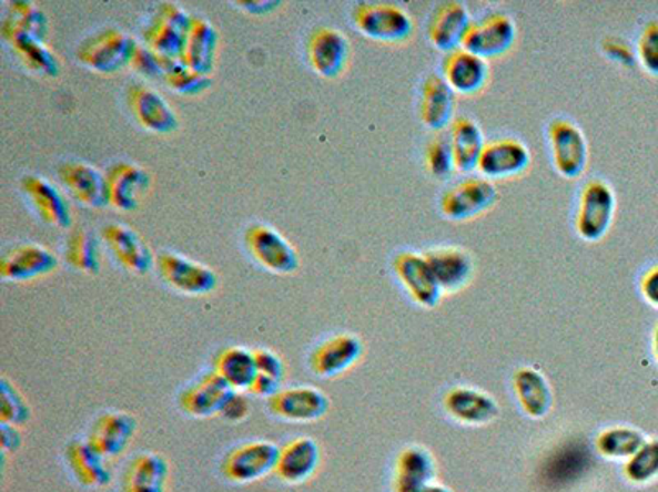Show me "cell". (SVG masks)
<instances>
[{"mask_svg":"<svg viewBox=\"0 0 658 492\" xmlns=\"http://www.w3.org/2000/svg\"><path fill=\"white\" fill-rule=\"evenodd\" d=\"M353 20L354 25L364 37L381 43H405L414 37L415 32L411 13L395 3H357Z\"/></svg>","mask_w":658,"mask_h":492,"instance_id":"obj_1","label":"cell"},{"mask_svg":"<svg viewBox=\"0 0 658 492\" xmlns=\"http://www.w3.org/2000/svg\"><path fill=\"white\" fill-rule=\"evenodd\" d=\"M616 214V194L608 183L591 180L579 194L575 228L579 238L589 244L603 240L611 228Z\"/></svg>","mask_w":658,"mask_h":492,"instance_id":"obj_2","label":"cell"},{"mask_svg":"<svg viewBox=\"0 0 658 492\" xmlns=\"http://www.w3.org/2000/svg\"><path fill=\"white\" fill-rule=\"evenodd\" d=\"M135 43L128 33L118 29H104L81 41L77 58L94 73L112 74L131 64Z\"/></svg>","mask_w":658,"mask_h":492,"instance_id":"obj_3","label":"cell"},{"mask_svg":"<svg viewBox=\"0 0 658 492\" xmlns=\"http://www.w3.org/2000/svg\"><path fill=\"white\" fill-rule=\"evenodd\" d=\"M191 20L193 17L176 3H160L152 20L143 29L145 47L165 60H182Z\"/></svg>","mask_w":658,"mask_h":492,"instance_id":"obj_4","label":"cell"},{"mask_svg":"<svg viewBox=\"0 0 658 492\" xmlns=\"http://www.w3.org/2000/svg\"><path fill=\"white\" fill-rule=\"evenodd\" d=\"M497 203V189L486 177H466L443 193L439 211L453 222L473 221Z\"/></svg>","mask_w":658,"mask_h":492,"instance_id":"obj_5","label":"cell"},{"mask_svg":"<svg viewBox=\"0 0 658 492\" xmlns=\"http://www.w3.org/2000/svg\"><path fill=\"white\" fill-rule=\"evenodd\" d=\"M551 160L565 180H578L588 166V142L578 125L566 119H555L548 125Z\"/></svg>","mask_w":658,"mask_h":492,"instance_id":"obj_6","label":"cell"},{"mask_svg":"<svg viewBox=\"0 0 658 492\" xmlns=\"http://www.w3.org/2000/svg\"><path fill=\"white\" fill-rule=\"evenodd\" d=\"M516 39V22L507 13L493 12L470 23L462 48L487 61L506 54Z\"/></svg>","mask_w":658,"mask_h":492,"instance_id":"obj_7","label":"cell"},{"mask_svg":"<svg viewBox=\"0 0 658 492\" xmlns=\"http://www.w3.org/2000/svg\"><path fill=\"white\" fill-rule=\"evenodd\" d=\"M244 242L249 255L267 271L290 275L298 269L295 248L275 228L264 224L251 225L245 230Z\"/></svg>","mask_w":658,"mask_h":492,"instance_id":"obj_8","label":"cell"},{"mask_svg":"<svg viewBox=\"0 0 658 492\" xmlns=\"http://www.w3.org/2000/svg\"><path fill=\"white\" fill-rule=\"evenodd\" d=\"M156 269L166 285L189 296H204L217 286V276L213 269L191 262L179 253H160L156 256Z\"/></svg>","mask_w":658,"mask_h":492,"instance_id":"obj_9","label":"cell"},{"mask_svg":"<svg viewBox=\"0 0 658 492\" xmlns=\"http://www.w3.org/2000/svg\"><path fill=\"white\" fill-rule=\"evenodd\" d=\"M281 447L272 442H251L237 447L223 461V474L234 483H254L277 468Z\"/></svg>","mask_w":658,"mask_h":492,"instance_id":"obj_10","label":"cell"},{"mask_svg":"<svg viewBox=\"0 0 658 492\" xmlns=\"http://www.w3.org/2000/svg\"><path fill=\"white\" fill-rule=\"evenodd\" d=\"M395 276L405 287L412 299L425 309H433L442 300L443 290L433 276L432 268L426 263L424 255L414 252H401L395 255Z\"/></svg>","mask_w":658,"mask_h":492,"instance_id":"obj_11","label":"cell"},{"mask_svg":"<svg viewBox=\"0 0 658 492\" xmlns=\"http://www.w3.org/2000/svg\"><path fill=\"white\" fill-rule=\"evenodd\" d=\"M532 155L527 146L516 139H497L486 143L477 171L486 180H513L530 167Z\"/></svg>","mask_w":658,"mask_h":492,"instance_id":"obj_12","label":"cell"},{"mask_svg":"<svg viewBox=\"0 0 658 492\" xmlns=\"http://www.w3.org/2000/svg\"><path fill=\"white\" fill-rule=\"evenodd\" d=\"M306 54L310 66L318 76L334 80L343 73L350 60V41L340 30L318 27L310 35Z\"/></svg>","mask_w":658,"mask_h":492,"instance_id":"obj_13","label":"cell"},{"mask_svg":"<svg viewBox=\"0 0 658 492\" xmlns=\"http://www.w3.org/2000/svg\"><path fill=\"white\" fill-rule=\"evenodd\" d=\"M128 105L139 125L153 133H173L179 129V117L172 105L160 92L145 84H131L128 89Z\"/></svg>","mask_w":658,"mask_h":492,"instance_id":"obj_14","label":"cell"},{"mask_svg":"<svg viewBox=\"0 0 658 492\" xmlns=\"http://www.w3.org/2000/svg\"><path fill=\"white\" fill-rule=\"evenodd\" d=\"M269 409L286 422H315L328 412L330 399L313 386H296L269 399Z\"/></svg>","mask_w":658,"mask_h":492,"instance_id":"obj_15","label":"cell"},{"mask_svg":"<svg viewBox=\"0 0 658 492\" xmlns=\"http://www.w3.org/2000/svg\"><path fill=\"white\" fill-rule=\"evenodd\" d=\"M150 187L146 171L132 163H114L105 171L108 205L121 212H132L141 205Z\"/></svg>","mask_w":658,"mask_h":492,"instance_id":"obj_16","label":"cell"},{"mask_svg":"<svg viewBox=\"0 0 658 492\" xmlns=\"http://www.w3.org/2000/svg\"><path fill=\"white\" fill-rule=\"evenodd\" d=\"M443 80L455 94L476 95L489 82V63L465 48L446 53L443 60Z\"/></svg>","mask_w":658,"mask_h":492,"instance_id":"obj_17","label":"cell"},{"mask_svg":"<svg viewBox=\"0 0 658 492\" xmlns=\"http://www.w3.org/2000/svg\"><path fill=\"white\" fill-rule=\"evenodd\" d=\"M57 256L45 246L20 244L3 253L0 259V276L6 281H30L54 271Z\"/></svg>","mask_w":658,"mask_h":492,"instance_id":"obj_18","label":"cell"},{"mask_svg":"<svg viewBox=\"0 0 658 492\" xmlns=\"http://www.w3.org/2000/svg\"><path fill=\"white\" fill-rule=\"evenodd\" d=\"M363 357V341L353 334H340L322 341L313 350L310 365L320 378H336Z\"/></svg>","mask_w":658,"mask_h":492,"instance_id":"obj_19","label":"cell"},{"mask_svg":"<svg viewBox=\"0 0 658 492\" xmlns=\"http://www.w3.org/2000/svg\"><path fill=\"white\" fill-rule=\"evenodd\" d=\"M470 23L473 20H470L465 3L443 2L433 10L432 17H429L426 35L436 50L452 53V51L462 48Z\"/></svg>","mask_w":658,"mask_h":492,"instance_id":"obj_20","label":"cell"},{"mask_svg":"<svg viewBox=\"0 0 658 492\" xmlns=\"http://www.w3.org/2000/svg\"><path fill=\"white\" fill-rule=\"evenodd\" d=\"M424 256L443 294L458 293L473 281L474 262L465 249L442 246L429 249Z\"/></svg>","mask_w":658,"mask_h":492,"instance_id":"obj_21","label":"cell"},{"mask_svg":"<svg viewBox=\"0 0 658 492\" xmlns=\"http://www.w3.org/2000/svg\"><path fill=\"white\" fill-rule=\"evenodd\" d=\"M102 240L115 262L135 275H145L153 265V255L145 242L132 228L109 224L102 228Z\"/></svg>","mask_w":658,"mask_h":492,"instance_id":"obj_22","label":"cell"},{"mask_svg":"<svg viewBox=\"0 0 658 492\" xmlns=\"http://www.w3.org/2000/svg\"><path fill=\"white\" fill-rule=\"evenodd\" d=\"M58 177L78 203L93 208L108 205L105 174L98 167L83 162H67L58 167Z\"/></svg>","mask_w":658,"mask_h":492,"instance_id":"obj_23","label":"cell"},{"mask_svg":"<svg viewBox=\"0 0 658 492\" xmlns=\"http://www.w3.org/2000/svg\"><path fill=\"white\" fill-rule=\"evenodd\" d=\"M138 423L125 412L102 413L91 427L88 443L108 460L124 453L134 439Z\"/></svg>","mask_w":658,"mask_h":492,"instance_id":"obj_24","label":"cell"},{"mask_svg":"<svg viewBox=\"0 0 658 492\" xmlns=\"http://www.w3.org/2000/svg\"><path fill=\"white\" fill-rule=\"evenodd\" d=\"M234 394V389L213 371L191 385L180 398V404L190 416L211 417L223 412Z\"/></svg>","mask_w":658,"mask_h":492,"instance_id":"obj_25","label":"cell"},{"mask_svg":"<svg viewBox=\"0 0 658 492\" xmlns=\"http://www.w3.org/2000/svg\"><path fill=\"white\" fill-rule=\"evenodd\" d=\"M320 460L318 443L310 437H298L282 447L275 474L285 483H305L318 470Z\"/></svg>","mask_w":658,"mask_h":492,"instance_id":"obj_26","label":"cell"},{"mask_svg":"<svg viewBox=\"0 0 658 492\" xmlns=\"http://www.w3.org/2000/svg\"><path fill=\"white\" fill-rule=\"evenodd\" d=\"M20 189L45 224L54 228L70 227V205L53 184L43 177L26 176L20 181Z\"/></svg>","mask_w":658,"mask_h":492,"instance_id":"obj_27","label":"cell"},{"mask_svg":"<svg viewBox=\"0 0 658 492\" xmlns=\"http://www.w3.org/2000/svg\"><path fill=\"white\" fill-rule=\"evenodd\" d=\"M0 32H2V39L12 48L13 53L22 61L27 70L40 74V76H58L60 61L47 47L45 41L7 25H0Z\"/></svg>","mask_w":658,"mask_h":492,"instance_id":"obj_28","label":"cell"},{"mask_svg":"<svg viewBox=\"0 0 658 492\" xmlns=\"http://www.w3.org/2000/svg\"><path fill=\"white\" fill-rule=\"evenodd\" d=\"M456 95L439 74H429L422 84L421 119L426 129L442 132L452 125Z\"/></svg>","mask_w":658,"mask_h":492,"instance_id":"obj_29","label":"cell"},{"mask_svg":"<svg viewBox=\"0 0 658 492\" xmlns=\"http://www.w3.org/2000/svg\"><path fill=\"white\" fill-rule=\"evenodd\" d=\"M217 32L207 20L193 17L183 48L182 63L190 70L207 76L216 61Z\"/></svg>","mask_w":658,"mask_h":492,"instance_id":"obj_30","label":"cell"},{"mask_svg":"<svg viewBox=\"0 0 658 492\" xmlns=\"http://www.w3.org/2000/svg\"><path fill=\"white\" fill-rule=\"evenodd\" d=\"M170 467L159 453H141L129 463L125 470L122 491L124 492H166Z\"/></svg>","mask_w":658,"mask_h":492,"instance_id":"obj_31","label":"cell"},{"mask_svg":"<svg viewBox=\"0 0 658 492\" xmlns=\"http://www.w3.org/2000/svg\"><path fill=\"white\" fill-rule=\"evenodd\" d=\"M445 406L455 419L469 426H483L499 416V406L489 394L463 386L448 392Z\"/></svg>","mask_w":658,"mask_h":492,"instance_id":"obj_32","label":"cell"},{"mask_svg":"<svg viewBox=\"0 0 658 492\" xmlns=\"http://www.w3.org/2000/svg\"><path fill=\"white\" fill-rule=\"evenodd\" d=\"M449 146H452L455 167L462 173H470L477 170L480 155H483L484 142L483 130L476 122L468 117H458L449 125Z\"/></svg>","mask_w":658,"mask_h":492,"instance_id":"obj_33","label":"cell"},{"mask_svg":"<svg viewBox=\"0 0 658 492\" xmlns=\"http://www.w3.org/2000/svg\"><path fill=\"white\" fill-rule=\"evenodd\" d=\"M514 388L522 409L534 417L547 416L554 404L550 385L541 372L534 368H520L514 375Z\"/></svg>","mask_w":658,"mask_h":492,"instance_id":"obj_34","label":"cell"},{"mask_svg":"<svg viewBox=\"0 0 658 492\" xmlns=\"http://www.w3.org/2000/svg\"><path fill=\"white\" fill-rule=\"evenodd\" d=\"M214 371L234 389L239 391H251L259 369L254 351L244 347H230L221 351L214 361Z\"/></svg>","mask_w":658,"mask_h":492,"instance_id":"obj_35","label":"cell"},{"mask_svg":"<svg viewBox=\"0 0 658 492\" xmlns=\"http://www.w3.org/2000/svg\"><path fill=\"white\" fill-rule=\"evenodd\" d=\"M435 478V461L424 449H407L402 451L397 461V476L395 490L397 492H422Z\"/></svg>","mask_w":658,"mask_h":492,"instance_id":"obj_36","label":"cell"},{"mask_svg":"<svg viewBox=\"0 0 658 492\" xmlns=\"http://www.w3.org/2000/svg\"><path fill=\"white\" fill-rule=\"evenodd\" d=\"M68 463L74 478L88 488H101L111 481L105 458L84 442H73L67 450Z\"/></svg>","mask_w":658,"mask_h":492,"instance_id":"obj_37","label":"cell"},{"mask_svg":"<svg viewBox=\"0 0 658 492\" xmlns=\"http://www.w3.org/2000/svg\"><path fill=\"white\" fill-rule=\"evenodd\" d=\"M64 258L68 265L77 271L95 275L101 268V252L93 234L78 228L68 235L64 244Z\"/></svg>","mask_w":658,"mask_h":492,"instance_id":"obj_38","label":"cell"},{"mask_svg":"<svg viewBox=\"0 0 658 492\" xmlns=\"http://www.w3.org/2000/svg\"><path fill=\"white\" fill-rule=\"evenodd\" d=\"M646 437L632 427H613L596 440V449L613 460H629L646 443Z\"/></svg>","mask_w":658,"mask_h":492,"instance_id":"obj_39","label":"cell"},{"mask_svg":"<svg viewBox=\"0 0 658 492\" xmlns=\"http://www.w3.org/2000/svg\"><path fill=\"white\" fill-rule=\"evenodd\" d=\"M2 25L12 27V29L22 30L30 33L36 39L45 41L48 33V20L45 13L32 2H12L7 7L3 16Z\"/></svg>","mask_w":658,"mask_h":492,"instance_id":"obj_40","label":"cell"},{"mask_svg":"<svg viewBox=\"0 0 658 492\" xmlns=\"http://www.w3.org/2000/svg\"><path fill=\"white\" fill-rule=\"evenodd\" d=\"M163 81L170 89L183 95H198L210 88V78L190 70L180 60H169L163 71Z\"/></svg>","mask_w":658,"mask_h":492,"instance_id":"obj_41","label":"cell"},{"mask_svg":"<svg viewBox=\"0 0 658 492\" xmlns=\"http://www.w3.org/2000/svg\"><path fill=\"white\" fill-rule=\"evenodd\" d=\"M627 480L636 484L652 483L658 478V439L647 440L624 467Z\"/></svg>","mask_w":658,"mask_h":492,"instance_id":"obj_42","label":"cell"},{"mask_svg":"<svg viewBox=\"0 0 658 492\" xmlns=\"http://www.w3.org/2000/svg\"><path fill=\"white\" fill-rule=\"evenodd\" d=\"M586 461H588V450L585 447H565L564 450L558 451L551 457L550 464H548V478L555 480L558 476V481L575 480L585 470Z\"/></svg>","mask_w":658,"mask_h":492,"instance_id":"obj_43","label":"cell"},{"mask_svg":"<svg viewBox=\"0 0 658 492\" xmlns=\"http://www.w3.org/2000/svg\"><path fill=\"white\" fill-rule=\"evenodd\" d=\"M0 419L2 423L20 427L30 419V408L23 396L17 391L16 386L7 379L0 382Z\"/></svg>","mask_w":658,"mask_h":492,"instance_id":"obj_44","label":"cell"},{"mask_svg":"<svg viewBox=\"0 0 658 492\" xmlns=\"http://www.w3.org/2000/svg\"><path fill=\"white\" fill-rule=\"evenodd\" d=\"M425 164L432 176L439 177V180L448 177L456 170L449 142H446L442 136L433 139L426 145Z\"/></svg>","mask_w":658,"mask_h":492,"instance_id":"obj_45","label":"cell"},{"mask_svg":"<svg viewBox=\"0 0 658 492\" xmlns=\"http://www.w3.org/2000/svg\"><path fill=\"white\" fill-rule=\"evenodd\" d=\"M637 58L647 73L658 78V22L647 23L637 43Z\"/></svg>","mask_w":658,"mask_h":492,"instance_id":"obj_46","label":"cell"},{"mask_svg":"<svg viewBox=\"0 0 658 492\" xmlns=\"http://www.w3.org/2000/svg\"><path fill=\"white\" fill-rule=\"evenodd\" d=\"M166 61L169 60L159 57V54H156L155 51L150 50V48L143 47V44H138L129 66H131L132 70L138 71L142 76L155 80V78H163Z\"/></svg>","mask_w":658,"mask_h":492,"instance_id":"obj_47","label":"cell"},{"mask_svg":"<svg viewBox=\"0 0 658 492\" xmlns=\"http://www.w3.org/2000/svg\"><path fill=\"white\" fill-rule=\"evenodd\" d=\"M601 50L609 60L620 64V66L632 68L636 64L637 60L632 48L626 41L617 39V37H608V39L603 40Z\"/></svg>","mask_w":658,"mask_h":492,"instance_id":"obj_48","label":"cell"},{"mask_svg":"<svg viewBox=\"0 0 658 492\" xmlns=\"http://www.w3.org/2000/svg\"><path fill=\"white\" fill-rule=\"evenodd\" d=\"M254 353L259 372L282 382L283 376H285L282 358L269 350H255Z\"/></svg>","mask_w":658,"mask_h":492,"instance_id":"obj_49","label":"cell"},{"mask_svg":"<svg viewBox=\"0 0 658 492\" xmlns=\"http://www.w3.org/2000/svg\"><path fill=\"white\" fill-rule=\"evenodd\" d=\"M640 293L650 306L658 309V266H654L640 279Z\"/></svg>","mask_w":658,"mask_h":492,"instance_id":"obj_50","label":"cell"},{"mask_svg":"<svg viewBox=\"0 0 658 492\" xmlns=\"http://www.w3.org/2000/svg\"><path fill=\"white\" fill-rule=\"evenodd\" d=\"M282 382L277 381V379L269 378V376L261 375L259 372L257 378H255L254 385H252L251 391L252 394L261 396V398H274L279 391H281Z\"/></svg>","mask_w":658,"mask_h":492,"instance_id":"obj_51","label":"cell"},{"mask_svg":"<svg viewBox=\"0 0 658 492\" xmlns=\"http://www.w3.org/2000/svg\"><path fill=\"white\" fill-rule=\"evenodd\" d=\"M251 412V404H249L247 399L244 396L239 394L235 392L231 401L227 402L226 408H224L223 416L230 420H242L247 417V413Z\"/></svg>","mask_w":658,"mask_h":492,"instance_id":"obj_52","label":"cell"},{"mask_svg":"<svg viewBox=\"0 0 658 492\" xmlns=\"http://www.w3.org/2000/svg\"><path fill=\"white\" fill-rule=\"evenodd\" d=\"M0 443L3 450L16 451L22 443V435H20L19 427L2 423L0 427Z\"/></svg>","mask_w":658,"mask_h":492,"instance_id":"obj_53","label":"cell"},{"mask_svg":"<svg viewBox=\"0 0 658 492\" xmlns=\"http://www.w3.org/2000/svg\"><path fill=\"white\" fill-rule=\"evenodd\" d=\"M241 9L247 10L251 13H267L272 10L277 9L281 3L279 2H239Z\"/></svg>","mask_w":658,"mask_h":492,"instance_id":"obj_54","label":"cell"},{"mask_svg":"<svg viewBox=\"0 0 658 492\" xmlns=\"http://www.w3.org/2000/svg\"><path fill=\"white\" fill-rule=\"evenodd\" d=\"M422 492H452L446 490V488L439 486V484L429 483L428 486L425 488Z\"/></svg>","mask_w":658,"mask_h":492,"instance_id":"obj_55","label":"cell"},{"mask_svg":"<svg viewBox=\"0 0 658 492\" xmlns=\"http://www.w3.org/2000/svg\"><path fill=\"white\" fill-rule=\"evenodd\" d=\"M652 345H654V355H656V360L658 363V324H657L656 330H654Z\"/></svg>","mask_w":658,"mask_h":492,"instance_id":"obj_56","label":"cell"}]
</instances>
